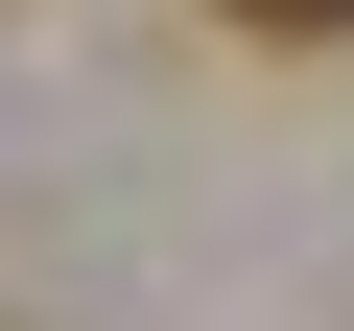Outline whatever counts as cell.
Instances as JSON below:
<instances>
[{"label":"cell","instance_id":"obj_1","mask_svg":"<svg viewBox=\"0 0 354 331\" xmlns=\"http://www.w3.org/2000/svg\"><path fill=\"white\" fill-rule=\"evenodd\" d=\"M213 24H260V48H354V0H213Z\"/></svg>","mask_w":354,"mask_h":331}]
</instances>
